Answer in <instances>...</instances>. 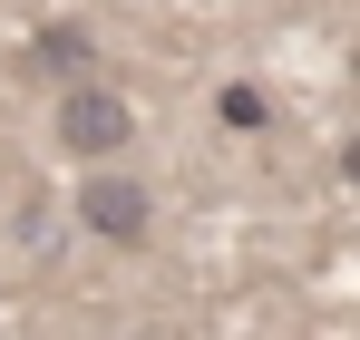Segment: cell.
<instances>
[{"instance_id":"cell-1","label":"cell","mask_w":360,"mask_h":340,"mask_svg":"<svg viewBox=\"0 0 360 340\" xmlns=\"http://www.w3.org/2000/svg\"><path fill=\"white\" fill-rule=\"evenodd\" d=\"M49 126H59V156H78V166H117L127 146H136V107H127V88H108V78H68Z\"/></svg>"},{"instance_id":"cell-2","label":"cell","mask_w":360,"mask_h":340,"mask_svg":"<svg viewBox=\"0 0 360 340\" xmlns=\"http://www.w3.org/2000/svg\"><path fill=\"white\" fill-rule=\"evenodd\" d=\"M78 224L98 233V243H117V253H136L146 224H156V195H146L127 166H88V185H78Z\"/></svg>"},{"instance_id":"cell-3","label":"cell","mask_w":360,"mask_h":340,"mask_svg":"<svg viewBox=\"0 0 360 340\" xmlns=\"http://www.w3.org/2000/svg\"><path fill=\"white\" fill-rule=\"evenodd\" d=\"M30 58H39V68H59V88H68V78H88V30L59 20V30H39V39H30Z\"/></svg>"},{"instance_id":"cell-4","label":"cell","mask_w":360,"mask_h":340,"mask_svg":"<svg viewBox=\"0 0 360 340\" xmlns=\"http://www.w3.org/2000/svg\"><path fill=\"white\" fill-rule=\"evenodd\" d=\"M263 117H273V98H263L253 78H234V88H224V126H263Z\"/></svg>"}]
</instances>
